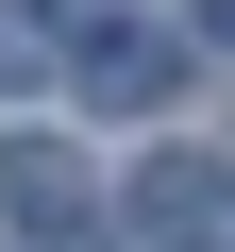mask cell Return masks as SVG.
Segmentation results:
<instances>
[{"label": "cell", "instance_id": "1", "mask_svg": "<svg viewBox=\"0 0 235 252\" xmlns=\"http://www.w3.org/2000/svg\"><path fill=\"white\" fill-rule=\"evenodd\" d=\"M0 219H17L34 252H101V185L67 135H0Z\"/></svg>", "mask_w": 235, "mask_h": 252}, {"label": "cell", "instance_id": "2", "mask_svg": "<svg viewBox=\"0 0 235 252\" xmlns=\"http://www.w3.org/2000/svg\"><path fill=\"white\" fill-rule=\"evenodd\" d=\"M67 84H84L101 118H151V101L185 84V51H168V34H135V17H67Z\"/></svg>", "mask_w": 235, "mask_h": 252}, {"label": "cell", "instance_id": "3", "mask_svg": "<svg viewBox=\"0 0 235 252\" xmlns=\"http://www.w3.org/2000/svg\"><path fill=\"white\" fill-rule=\"evenodd\" d=\"M118 219H135V235H168V252H218V219H235V168H218V152H151Z\"/></svg>", "mask_w": 235, "mask_h": 252}, {"label": "cell", "instance_id": "4", "mask_svg": "<svg viewBox=\"0 0 235 252\" xmlns=\"http://www.w3.org/2000/svg\"><path fill=\"white\" fill-rule=\"evenodd\" d=\"M67 67V34H34V17H0V84H51Z\"/></svg>", "mask_w": 235, "mask_h": 252}, {"label": "cell", "instance_id": "5", "mask_svg": "<svg viewBox=\"0 0 235 252\" xmlns=\"http://www.w3.org/2000/svg\"><path fill=\"white\" fill-rule=\"evenodd\" d=\"M202 34H218V51H235V0H202Z\"/></svg>", "mask_w": 235, "mask_h": 252}]
</instances>
